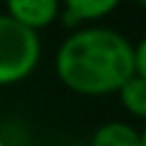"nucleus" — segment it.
Listing matches in <instances>:
<instances>
[{
  "instance_id": "1",
  "label": "nucleus",
  "mask_w": 146,
  "mask_h": 146,
  "mask_svg": "<svg viewBox=\"0 0 146 146\" xmlns=\"http://www.w3.org/2000/svg\"><path fill=\"white\" fill-rule=\"evenodd\" d=\"M54 71L63 88L76 95H115L134 76V44L112 27H76L58 44Z\"/></svg>"
},
{
  "instance_id": "10",
  "label": "nucleus",
  "mask_w": 146,
  "mask_h": 146,
  "mask_svg": "<svg viewBox=\"0 0 146 146\" xmlns=\"http://www.w3.org/2000/svg\"><path fill=\"white\" fill-rule=\"evenodd\" d=\"M0 146H7V141H5V136L0 134Z\"/></svg>"
},
{
  "instance_id": "4",
  "label": "nucleus",
  "mask_w": 146,
  "mask_h": 146,
  "mask_svg": "<svg viewBox=\"0 0 146 146\" xmlns=\"http://www.w3.org/2000/svg\"><path fill=\"white\" fill-rule=\"evenodd\" d=\"M122 5V0H61V17L71 27H85L105 20Z\"/></svg>"
},
{
  "instance_id": "8",
  "label": "nucleus",
  "mask_w": 146,
  "mask_h": 146,
  "mask_svg": "<svg viewBox=\"0 0 146 146\" xmlns=\"http://www.w3.org/2000/svg\"><path fill=\"white\" fill-rule=\"evenodd\" d=\"M139 146H146V122H144V127L139 129Z\"/></svg>"
},
{
  "instance_id": "7",
  "label": "nucleus",
  "mask_w": 146,
  "mask_h": 146,
  "mask_svg": "<svg viewBox=\"0 0 146 146\" xmlns=\"http://www.w3.org/2000/svg\"><path fill=\"white\" fill-rule=\"evenodd\" d=\"M134 73L146 78V34L134 44Z\"/></svg>"
},
{
  "instance_id": "9",
  "label": "nucleus",
  "mask_w": 146,
  "mask_h": 146,
  "mask_svg": "<svg viewBox=\"0 0 146 146\" xmlns=\"http://www.w3.org/2000/svg\"><path fill=\"white\" fill-rule=\"evenodd\" d=\"M134 3H136L139 7H144V10H146V0H134Z\"/></svg>"
},
{
  "instance_id": "6",
  "label": "nucleus",
  "mask_w": 146,
  "mask_h": 146,
  "mask_svg": "<svg viewBox=\"0 0 146 146\" xmlns=\"http://www.w3.org/2000/svg\"><path fill=\"white\" fill-rule=\"evenodd\" d=\"M115 95L119 98L122 110H124L131 119L146 122V78H141L136 73L129 76V78L124 80V85H122Z\"/></svg>"
},
{
  "instance_id": "3",
  "label": "nucleus",
  "mask_w": 146,
  "mask_h": 146,
  "mask_svg": "<svg viewBox=\"0 0 146 146\" xmlns=\"http://www.w3.org/2000/svg\"><path fill=\"white\" fill-rule=\"evenodd\" d=\"M5 15L39 34L61 17V0H5Z\"/></svg>"
},
{
  "instance_id": "5",
  "label": "nucleus",
  "mask_w": 146,
  "mask_h": 146,
  "mask_svg": "<svg viewBox=\"0 0 146 146\" xmlns=\"http://www.w3.org/2000/svg\"><path fill=\"white\" fill-rule=\"evenodd\" d=\"M88 146H139V129L129 122L110 119L93 131Z\"/></svg>"
},
{
  "instance_id": "2",
  "label": "nucleus",
  "mask_w": 146,
  "mask_h": 146,
  "mask_svg": "<svg viewBox=\"0 0 146 146\" xmlns=\"http://www.w3.org/2000/svg\"><path fill=\"white\" fill-rule=\"evenodd\" d=\"M42 39L39 34L5 12L0 15V88L17 85L27 80L39 66Z\"/></svg>"
}]
</instances>
